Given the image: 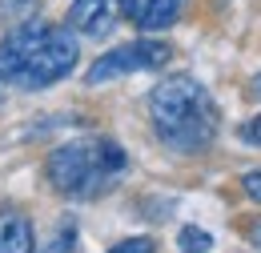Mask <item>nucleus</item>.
I'll list each match as a JSON object with an SVG mask.
<instances>
[{
	"label": "nucleus",
	"instance_id": "nucleus-1",
	"mask_svg": "<svg viewBox=\"0 0 261 253\" xmlns=\"http://www.w3.org/2000/svg\"><path fill=\"white\" fill-rule=\"evenodd\" d=\"M149 121L161 137L165 149L173 153H205L217 141L221 113L209 89L193 77H169L149 96Z\"/></svg>",
	"mask_w": 261,
	"mask_h": 253
},
{
	"label": "nucleus",
	"instance_id": "nucleus-2",
	"mask_svg": "<svg viewBox=\"0 0 261 253\" xmlns=\"http://www.w3.org/2000/svg\"><path fill=\"white\" fill-rule=\"evenodd\" d=\"M76 32L29 20L0 40V81L16 89H48L76 68Z\"/></svg>",
	"mask_w": 261,
	"mask_h": 253
},
{
	"label": "nucleus",
	"instance_id": "nucleus-3",
	"mask_svg": "<svg viewBox=\"0 0 261 253\" xmlns=\"http://www.w3.org/2000/svg\"><path fill=\"white\" fill-rule=\"evenodd\" d=\"M125 165H129V157L117 141L76 137V141H65L48 153L44 173H48V185L65 197H100L121 181Z\"/></svg>",
	"mask_w": 261,
	"mask_h": 253
},
{
	"label": "nucleus",
	"instance_id": "nucleus-4",
	"mask_svg": "<svg viewBox=\"0 0 261 253\" xmlns=\"http://www.w3.org/2000/svg\"><path fill=\"white\" fill-rule=\"evenodd\" d=\"M173 48L165 40H133L121 48H109L100 61H93L89 68V85H105V81H117V77H129V72H153L169 64Z\"/></svg>",
	"mask_w": 261,
	"mask_h": 253
},
{
	"label": "nucleus",
	"instance_id": "nucleus-5",
	"mask_svg": "<svg viewBox=\"0 0 261 253\" xmlns=\"http://www.w3.org/2000/svg\"><path fill=\"white\" fill-rule=\"evenodd\" d=\"M137 0H72L68 8V29L85 36H105L113 32L125 16H133Z\"/></svg>",
	"mask_w": 261,
	"mask_h": 253
},
{
	"label": "nucleus",
	"instance_id": "nucleus-6",
	"mask_svg": "<svg viewBox=\"0 0 261 253\" xmlns=\"http://www.w3.org/2000/svg\"><path fill=\"white\" fill-rule=\"evenodd\" d=\"M33 221L20 209H0V253H33Z\"/></svg>",
	"mask_w": 261,
	"mask_h": 253
},
{
	"label": "nucleus",
	"instance_id": "nucleus-7",
	"mask_svg": "<svg viewBox=\"0 0 261 253\" xmlns=\"http://www.w3.org/2000/svg\"><path fill=\"white\" fill-rule=\"evenodd\" d=\"M181 12H185V0H137L133 20L141 32H161L169 24H177Z\"/></svg>",
	"mask_w": 261,
	"mask_h": 253
},
{
	"label": "nucleus",
	"instance_id": "nucleus-8",
	"mask_svg": "<svg viewBox=\"0 0 261 253\" xmlns=\"http://www.w3.org/2000/svg\"><path fill=\"white\" fill-rule=\"evenodd\" d=\"M177 245H181V253H205L213 245V237H209L205 229H197V225H185L181 237H177Z\"/></svg>",
	"mask_w": 261,
	"mask_h": 253
},
{
	"label": "nucleus",
	"instance_id": "nucleus-9",
	"mask_svg": "<svg viewBox=\"0 0 261 253\" xmlns=\"http://www.w3.org/2000/svg\"><path fill=\"white\" fill-rule=\"evenodd\" d=\"M36 16V0H0V20H24Z\"/></svg>",
	"mask_w": 261,
	"mask_h": 253
},
{
	"label": "nucleus",
	"instance_id": "nucleus-10",
	"mask_svg": "<svg viewBox=\"0 0 261 253\" xmlns=\"http://www.w3.org/2000/svg\"><path fill=\"white\" fill-rule=\"evenodd\" d=\"M72 241H76V225H61V233H57L40 253H72Z\"/></svg>",
	"mask_w": 261,
	"mask_h": 253
},
{
	"label": "nucleus",
	"instance_id": "nucleus-11",
	"mask_svg": "<svg viewBox=\"0 0 261 253\" xmlns=\"http://www.w3.org/2000/svg\"><path fill=\"white\" fill-rule=\"evenodd\" d=\"M109 253H157V241L153 237H125L121 245H113Z\"/></svg>",
	"mask_w": 261,
	"mask_h": 253
},
{
	"label": "nucleus",
	"instance_id": "nucleus-12",
	"mask_svg": "<svg viewBox=\"0 0 261 253\" xmlns=\"http://www.w3.org/2000/svg\"><path fill=\"white\" fill-rule=\"evenodd\" d=\"M241 141H245V145H253V149H261V113L253 117V121H245V125H241Z\"/></svg>",
	"mask_w": 261,
	"mask_h": 253
},
{
	"label": "nucleus",
	"instance_id": "nucleus-13",
	"mask_svg": "<svg viewBox=\"0 0 261 253\" xmlns=\"http://www.w3.org/2000/svg\"><path fill=\"white\" fill-rule=\"evenodd\" d=\"M241 185H245V193H249L253 201H261V169H253V173H245V181H241Z\"/></svg>",
	"mask_w": 261,
	"mask_h": 253
},
{
	"label": "nucleus",
	"instance_id": "nucleus-14",
	"mask_svg": "<svg viewBox=\"0 0 261 253\" xmlns=\"http://www.w3.org/2000/svg\"><path fill=\"white\" fill-rule=\"evenodd\" d=\"M253 245H261V225H253Z\"/></svg>",
	"mask_w": 261,
	"mask_h": 253
},
{
	"label": "nucleus",
	"instance_id": "nucleus-15",
	"mask_svg": "<svg viewBox=\"0 0 261 253\" xmlns=\"http://www.w3.org/2000/svg\"><path fill=\"white\" fill-rule=\"evenodd\" d=\"M249 93H253V96H261V77L253 81V89H249Z\"/></svg>",
	"mask_w": 261,
	"mask_h": 253
}]
</instances>
